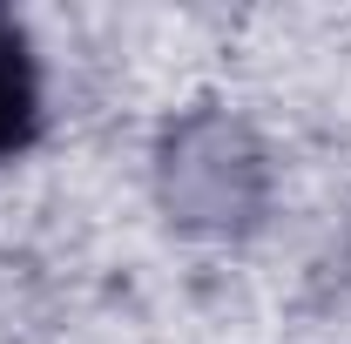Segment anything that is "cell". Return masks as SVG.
<instances>
[{
  "label": "cell",
  "instance_id": "1",
  "mask_svg": "<svg viewBox=\"0 0 351 344\" xmlns=\"http://www.w3.org/2000/svg\"><path fill=\"white\" fill-rule=\"evenodd\" d=\"M34 129H41V68H34L27 34L0 14V162L21 156Z\"/></svg>",
  "mask_w": 351,
  "mask_h": 344
}]
</instances>
